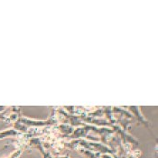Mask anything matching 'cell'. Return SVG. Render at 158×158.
Instances as JSON below:
<instances>
[{"label": "cell", "mask_w": 158, "mask_h": 158, "mask_svg": "<svg viewBox=\"0 0 158 158\" xmlns=\"http://www.w3.org/2000/svg\"><path fill=\"white\" fill-rule=\"evenodd\" d=\"M18 135V132L16 130H14V129L3 131V132L0 133V139H3V138L8 137V136H15V135Z\"/></svg>", "instance_id": "6da1fadb"}, {"label": "cell", "mask_w": 158, "mask_h": 158, "mask_svg": "<svg viewBox=\"0 0 158 158\" xmlns=\"http://www.w3.org/2000/svg\"><path fill=\"white\" fill-rule=\"evenodd\" d=\"M37 143H38V148L40 149V151H41V153L43 154V158H54L52 157L49 153H47V152H44V149H43V147H42V146H41V144H40V142L37 140Z\"/></svg>", "instance_id": "7a4b0ae2"}, {"label": "cell", "mask_w": 158, "mask_h": 158, "mask_svg": "<svg viewBox=\"0 0 158 158\" xmlns=\"http://www.w3.org/2000/svg\"><path fill=\"white\" fill-rule=\"evenodd\" d=\"M21 153H22V150H19V151H16V152H15L13 155H11L8 158H17L20 155H21Z\"/></svg>", "instance_id": "3957f363"}, {"label": "cell", "mask_w": 158, "mask_h": 158, "mask_svg": "<svg viewBox=\"0 0 158 158\" xmlns=\"http://www.w3.org/2000/svg\"><path fill=\"white\" fill-rule=\"evenodd\" d=\"M0 118H1V119H5L4 114H0Z\"/></svg>", "instance_id": "277c9868"}, {"label": "cell", "mask_w": 158, "mask_h": 158, "mask_svg": "<svg viewBox=\"0 0 158 158\" xmlns=\"http://www.w3.org/2000/svg\"><path fill=\"white\" fill-rule=\"evenodd\" d=\"M55 158H70L69 156H60V157H55Z\"/></svg>", "instance_id": "5b68a950"}]
</instances>
